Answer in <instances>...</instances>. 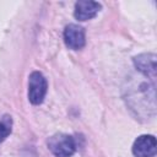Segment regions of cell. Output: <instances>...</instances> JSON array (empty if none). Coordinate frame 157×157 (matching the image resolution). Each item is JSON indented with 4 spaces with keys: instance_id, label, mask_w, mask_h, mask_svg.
Instances as JSON below:
<instances>
[{
    "instance_id": "cell-1",
    "label": "cell",
    "mask_w": 157,
    "mask_h": 157,
    "mask_svg": "<svg viewBox=\"0 0 157 157\" xmlns=\"http://www.w3.org/2000/svg\"><path fill=\"white\" fill-rule=\"evenodd\" d=\"M48 147L55 157H70L75 150V140L66 134H55L48 140Z\"/></svg>"
},
{
    "instance_id": "cell-2",
    "label": "cell",
    "mask_w": 157,
    "mask_h": 157,
    "mask_svg": "<svg viewBox=\"0 0 157 157\" xmlns=\"http://www.w3.org/2000/svg\"><path fill=\"white\" fill-rule=\"evenodd\" d=\"M47 93V80L39 71H33L28 80V99L32 104H40Z\"/></svg>"
},
{
    "instance_id": "cell-3",
    "label": "cell",
    "mask_w": 157,
    "mask_h": 157,
    "mask_svg": "<svg viewBox=\"0 0 157 157\" xmlns=\"http://www.w3.org/2000/svg\"><path fill=\"white\" fill-rule=\"evenodd\" d=\"M156 152L157 142L152 135H141L132 145V153L135 157H153Z\"/></svg>"
},
{
    "instance_id": "cell-4",
    "label": "cell",
    "mask_w": 157,
    "mask_h": 157,
    "mask_svg": "<svg viewBox=\"0 0 157 157\" xmlns=\"http://www.w3.org/2000/svg\"><path fill=\"white\" fill-rule=\"evenodd\" d=\"M64 42L67 48L78 50L85 45V31L81 26L70 23L64 29Z\"/></svg>"
},
{
    "instance_id": "cell-5",
    "label": "cell",
    "mask_w": 157,
    "mask_h": 157,
    "mask_svg": "<svg viewBox=\"0 0 157 157\" xmlns=\"http://www.w3.org/2000/svg\"><path fill=\"white\" fill-rule=\"evenodd\" d=\"M157 56L155 54L147 53V54H140L134 58V65L135 67L145 76L150 78H155L156 70H157Z\"/></svg>"
},
{
    "instance_id": "cell-6",
    "label": "cell",
    "mask_w": 157,
    "mask_h": 157,
    "mask_svg": "<svg viewBox=\"0 0 157 157\" xmlns=\"http://www.w3.org/2000/svg\"><path fill=\"white\" fill-rule=\"evenodd\" d=\"M101 10V4L91 0H81L75 4L74 16L78 21H87L93 18Z\"/></svg>"
},
{
    "instance_id": "cell-7",
    "label": "cell",
    "mask_w": 157,
    "mask_h": 157,
    "mask_svg": "<svg viewBox=\"0 0 157 157\" xmlns=\"http://www.w3.org/2000/svg\"><path fill=\"white\" fill-rule=\"evenodd\" d=\"M10 132H11V128L0 121V142H2L10 135Z\"/></svg>"
}]
</instances>
